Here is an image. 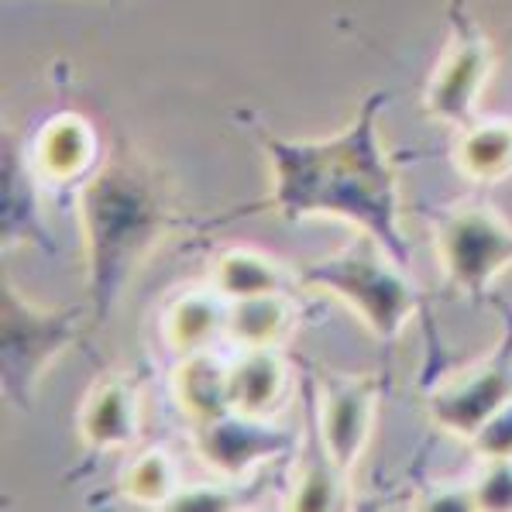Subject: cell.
<instances>
[{
  "label": "cell",
  "mask_w": 512,
  "mask_h": 512,
  "mask_svg": "<svg viewBox=\"0 0 512 512\" xmlns=\"http://www.w3.org/2000/svg\"><path fill=\"white\" fill-rule=\"evenodd\" d=\"M389 90L361 100L358 114L330 138H282L248 117L265 159L272 165V193L244 210H272L282 220L327 217L365 231L396 262L413 265L403 231V186L392 155L382 145V110Z\"/></svg>",
  "instance_id": "cell-1"
},
{
  "label": "cell",
  "mask_w": 512,
  "mask_h": 512,
  "mask_svg": "<svg viewBox=\"0 0 512 512\" xmlns=\"http://www.w3.org/2000/svg\"><path fill=\"white\" fill-rule=\"evenodd\" d=\"M76 220L86 248V303L107 324L117 299L179 224L172 189L135 148H114L76 186Z\"/></svg>",
  "instance_id": "cell-2"
},
{
  "label": "cell",
  "mask_w": 512,
  "mask_h": 512,
  "mask_svg": "<svg viewBox=\"0 0 512 512\" xmlns=\"http://www.w3.org/2000/svg\"><path fill=\"white\" fill-rule=\"evenodd\" d=\"M296 282L354 310V317L382 344L396 341L423 306V293L409 275V265L396 262L365 231H358V238L344 244L337 255L299 265Z\"/></svg>",
  "instance_id": "cell-3"
},
{
  "label": "cell",
  "mask_w": 512,
  "mask_h": 512,
  "mask_svg": "<svg viewBox=\"0 0 512 512\" xmlns=\"http://www.w3.org/2000/svg\"><path fill=\"white\" fill-rule=\"evenodd\" d=\"M90 303L45 310L4 279L0 286V378L11 406L28 413L49 368L83 334Z\"/></svg>",
  "instance_id": "cell-4"
},
{
  "label": "cell",
  "mask_w": 512,
  "mask_h": 512,
  "mask_svg": "<svg viewBox=\"0 0 512 512\" xmlns=\"http://www.w3.org/2000/svg\"><path fill=\"white\" fill-rule=\"evenodd\" d=\"M433 248L454 293L485 299L492 282L512 269V224L495 207L464 203L437 214Z\"/></svg>",
  "instance_id": "cell-5"
},
{
  "label": "cell",
  "mask_w": 512,
  "mask_h": 512,
  "mask_svg": "<svg viewBox=\"0 0 512 512\" xmlns=\"http://www.w3.org/2000/svg\"><path fill=\"white\" fill-rule=\"evenodd\" d=\"M492 42L468 11V0H451V42L423 90L427 117L451 128H464L475 117L485 83L492 80Z\"/></svg>",
  "instance_id": "cell-6"
},
{
  "label": "cell",
  "mask_w": 512,
  "mask_h": 512,
  "mask_svg": "<svg viewBox=\"0 0 512 512\" xmlns=\"http://www.w3.org/2000/svg\"><path fill=\"white\" fill-rule=\"evenodd\" d=\"M499 310L506 327H502L495 351L427 396L430 423L451 437L471 440L488 416L512 403V310L502 303Z\"/></svg>",
  "instance_id": "cell-7"
},
{
  "label": "cell",
  "mask_w": 512,
  "mask_h": 512,
  "mask_svg": "<svg viewBox=\"0 0 512 512\" xmlns=\"http://www.w3.org/2000/svg\"><path fill=\"white\" fill-rule=\"evenodd\" d=\"M193 451L217 478L241 482L251 471L265 468L296 451V433L275 427L269 416H251L227 409L214 420L193 423Z\"/></svg>",
  "instance_id": "cell-8"
},
{
  "label": "cell",
  "mask_w": 512,
  "mask_h": 512,
  "mask_svg": "<svg viewBox=\"0 0 512 512\" xmlns=\"http://www.w3.org/2000/svg\"><path fill=\"white\" fill-rule=\"evenodd\" d=\"M382 382L375 375H320L313 420L341 471L358 468L375 430Z\"/></svg>",
  "instance_id": "cell-9"
},
{
  "label": "cell",
  "mask_w": 512,
  "mask_h": 512,
  "mask_svg": "<svg viewBox=\"0 0 512 512\" xmlns=\"http://www.w3.org/2000/svg\"><path fill=\"white\" fill-rule=\"evenodd\" d=\"M45 179L38 176L31 152L7 131L4 152H0V241L4 251L11 248H38L55 251V238L42 214Z\"/></svg>",
  "instance_id": "cell-10"
},
{
  "label": "cell",
  "mask_w": 512,
  "mask_h": 512,
  "mask_svg": "<svg viewBox=\"0 0 512 512\" xmlns=\"http://www.w3.org/2000/svg\"><path fill=\"white\" fill-rule=\"evenodd\" d=\"M31 162L49 189H73L100 165L97 128L76 110H59L31 141Z\"/></svg>",
  "instance_id": "cell-11"
},
{
  "label": "cell",
  "mask_w": 512,
  "mask_h": 512,
  "mask_svg": "<svg viewBox=\"0 0 512 512\" xmlns=\"http://www.w3.org/2000/svg\"><path fill=\"white\" fill-rule=\"evenodd\" d=\"M138 406V389L131 385V378H97L93 389L86 392L80 413H76V433L93 454L124 451V447H131L138 440Z\"/></svg>",
  "instance_id": "cell-12"
},
{
  "label": "cell",
  "mask_w": 512,
  "mask_h": 512,
  "mask_svg": "<svg viewBox=\"0 0 512 512\" xmlns=\"http://www.w3.org/2000/svg\"><path fill=\"white\" fill-rule=\"evenodd\" d=\"M227 313L231 299H224L214 286L183 289L162 310V341L179 358L196 351H214L227 337Z\"/></svg>",
  "instance_id": "cell-13"
},
{
  "label": "cell",
  "mask_w": 512,
  "mask_h": 512,
  "mask_svg": "<svg viewBox=\"0 0 512 512\" xmlns=\"http://www.w3.org/2000/svg\"><path fill=\"white\" fill-rule=\"evenodd\" d=\"M348 471L337 468V461L330 458L324 437L317 430V420H310V433H306L303 458H299V471L293 475V485L286 492L289 512H334L348 509Z\"/></svg>",
  "instance_id": "cell-14"
},
{
  "label": "cell",
  "mask_w": 512,
  "mask_h": 512,
  "mask_svg": "<svg viewBox=\"0 0 512 512\" xmlns=\"http://www.w3.org/2000/svg\"><path fill=\"white\" fill-rule=\"evenodd\" d=\"M172 396L176 406L189 416V423L214 420L231 406V361L214 351H196L179 358L172 372Z\"/></svg>",
  "instance_id": "cell-15"
},
{
  "label": "cell",
  "mask_w": 512,
  "mask_h": 512,
  "mask_svg": "<svg viewBox=\"0 0 512 512\" xmlns=\"http://www.w3.org/2000/svg\"><path fill=\"white\" fill-rule=\"evenodd\" d=\"M289 392V361L279 348H244L231 361V406L238 413L272 416Z\"/></svg>",
  "instance_id": "cell-16"
},
{
  "label": "cell",
  "mask_w": 512,
  "mask_h": 512,
  "mask_svg": "<svg viewBox=\"0 0 512 512\" xmlns=\"http://www.w3.org/2000/svg\"><path fill=\"white\" fill-rule=\"evenodd\" d=\"M296 330V306L289 293L234 299L227 313V341L244 348H282Z\"/></svg>",
  "instance_id": "cell-17"
},
{
  "label": "cell",
  "mask_w": 512,
  "mask_h": 512,
  "mask_svg": "<svg viewBox=\"0 0 512 512\" xmlns=\"http://www.w3.org/2000/svg\"><path fill=\"white\" fill-rule=\"evenodd\" d=\"M210 286L224 299H248L265 293H289V275L272 255L251 248V244H234V248L217 251L210 265Z\"/></svg>",
  "instance_id": "cell-18"
},
{
  "label": "cell",
  "mask_w": 512,
  "mask_h": 512,
  "mask_svg": "<svg viewBox=\"0 0 512 512\" xmlns=\"http://www.w3.org/2000/svg\"><path fill=\"white\" fill-rule=\"evenodd\" d=\"M454 165L471 183H499L512 172V121L488 117V121L464 124Z\"/></svg>",
  "instance_id": "cell-19"
},
{
  "label": "cell",
  "mask_w": 512,
  "mask_h": 512,
  "mask_svg": "<svg viewBox=\"0 0 512 512\" xmlns=\"http://www.w3.org/2000/svg\"><path fill=\"white\" fill-rule=\"evenodd\" d=\"M183 478H179L176 458L165 447H148L135 461L124 468L121 475V492L128 495L135 506L145 509H165L169 499L179 492Z\"/></svg>",
  "instance_id": "cell-20"
},
{
  "label": "cell",
  "mask_w": 512,
  "mask_h": 512,
  "mask_svg": "<svg viewBox=\"0 0 512 512\" xmlns=\"http://www.w3.org/2000/svg\"><path fill=\"white\" fill-rule=\"evenodd\" d=\"M165 509H172V512H231V509H241V499L227 478L193 482V485L183 482Z\"/></svg>",
  "instance_id": "cell-21"
},
{
  "label": "cell",
  "mask_w": 512,
  "mask_h": 512,
  "mask_svg": "<svg viewBox=\"0 0 512 512\" xmlns=\"http://www.w3.org/2000/svg\"><path fill=\"white\" fill-rule=\"evenodd\" d=\"M471 492L478 512H512V461H482Z\"/></svg>",
  "instance_id": "cell-22"
},
{
  "label": "cell",
  "mask_w": 512,
  "mask_h": 512,
  "mask_svg": "<svg viewBox=\"0 0 512 512\" xmlns=\"http://www.w3.org/2000/svg\"><path fill=\"white\" fill-rule=\"evenodd\" d=\"M468 444L482 461H512V403L488 416Z\"/></svg>",
  "instance_id": "cell-23"
},
{
  "label": "cell",
  "mask_w": 512,
  "mask_h": 512,
  "mask_svg": "<svg viewBox=\"0 0 512 512\" xmlns=\"http://www.w3.org/2000/svg\"><path fill=\"white\" fill-rule=\"evenodd\" d=\"M416 509L427 512H478L471 482H451V485H430L427 492L416 499Z\"/></svg>",
  "instance_id": "cell-24"
}]
</instances>
